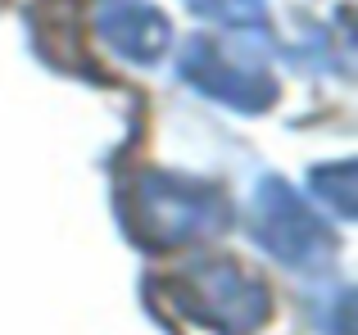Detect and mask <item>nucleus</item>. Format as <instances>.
I'll use <instances>...</instances> for the list:
<instances>
[{"label":"nucleus","mask_w":358,"mask_h":335,"mask_svg":"<svg viewBox=\"0 0 358 335\" xmlns=\"http://www.w3.org/2000/svg\"><path fill=\"white\" fill-rule=\"evenodd\" d=\"M118 218L136 245L177 249V245H191V240L227 231L231 200L213 181L145 168V172H136L118 191Z\"/></svg>","instance_id":"f257e3e1"},{"label":"nucleus","mask_w":358,"mask_h":335,"mask_svg":"<svg viewBox=\"0 0 358 335\" xmlns=\"http://www.w3.org/2000/svg\"><path fill=\"white\" fill-rule=\"evenodd\" d=\"M150 295H168L182 318L218 335H250L268 322V285L236 263H195L173 281H150Z\"/></svg>","instance_id":"f03ea898"},{"label":"nucleus","mask_w":358,"mask_h":335,"mask_svg":"<svg viewBox=\"0 0 358 335\" xmlns=\"http://www.w3.org/2000/svg\"><path fill=\"white\" fill-rule=\"evenodd\" d=\"M250 231L277 263L295 267V272H317L322 263H331L336 254V236L281 177L254 191V209H250Z\"/></svg>","instance_id":"7ed1b4c3"},{"label":"nucleus","mask_w":358,"mask_h":335,"mask_svg":"<svg viewBox=\"0 0 358 335\" xmlns=\"http://www.w3.org/2000/svg\"><path fill=\"white\" fill-rule=\"evenodd\" d=\"M177 77L191 82L200 96L236 109V114H263V109L277 105V82L263 68L231 64L209 36H191V41L182 45V54H177Z\"/></svg>","instance_id":"20e7f679"},{"label":"nucleus","mask_w":358,"mask_h":335,"mask_svg":"<svg viewBox=\"0 0 358 335\" xmlns=\"http://www.w3.org/2000/svg\"><path fill=\"white\" fill-rule=\"evenodd\" d=\"M96 27H100L109 50L131 59V64H159L168 54V45H173L168 18L155 5H141V0H114V5H105Z\"/></svg>","instance_id":"39448f33"},{"label":"nucleus","mask_w":358,"mask_h":335,"mask_svg":"<svg viewBox=\"0 0 358 335\" xmlns=\"http://www.w3.org/2000/svg\"><path fill=\"white\" fill-rule=\"evenodd\" d=\"M313 191L331 204L341 218H354L358 213V191H354V163L341 159V163H327L313 172Z\"/></svg>","instance_id":"423d86ee"},{"label":"nucleus","mask_w":358,"mask_h":335,"mask_svg":"<svg viewBox=\"0 0 358 335\" xmlns=\"http://www.w3.org/2000/svg\"><path fill=\"white\" fill-rule=\"evenodd\" d=\"M200 18H213V23H227V27H268V5L263 0H186Z\"/></svg>","instance_id":"0eeeda50"}]
</instances>
